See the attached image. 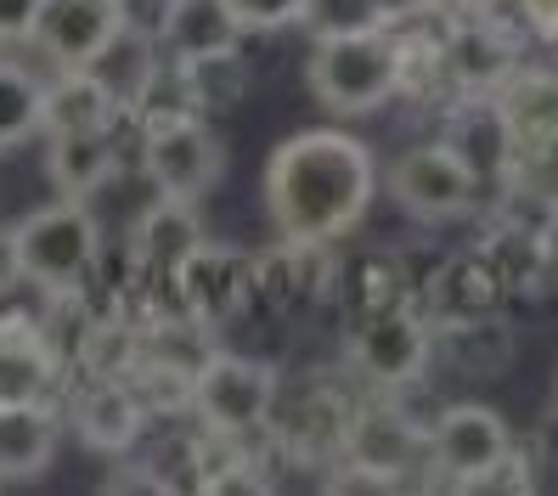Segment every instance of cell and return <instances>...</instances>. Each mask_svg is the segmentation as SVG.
Here are the masks:
<instances>
[{"mask_svg":"<svg viewBox=\"0 0 558 496\" xmlns=\"http://www.w3.org/2000/svg\"><path fill=\"white\" fill-rule=\"evenodd\" d=\"M378 192L373 153L344 130H300L266 164V209L282 238L333 243L367 215Z\"/></svg>","mask_w":558,"mask_h":496,"instance_id":"cell-1","label":"cell"},{"mask_svg":"<svg viewBox=\"0 0 558 496\" xmlns=\"http://www.w3.org/2000/svg\"><path fill=\"white\" fill-rule=\"evenodd\" d=\"M305 85L322 108L333 113H373L378 102L401 90V40L384 28H350V35H322Z\"/></svg>","mask_w":558,"mask_h":496,"instance_id":"cell-2","label":"cell"},{"mask_svg":"<svg viewBox=\"0 0 558 496\" xmlns=\"http://www.w3.org/2000/svg\"><path fill=\"white\" fill-rule=\"evenodd\" d=\"M17 231V259H23V282H40V288H74L90 259H96V231L85 197H57V204L35 209Z\"/></svg>","mask_w":558,"mask_h":496,"instance_id":"cell-3","label":"cell"},{"mask_svg":"<svg viewBox=\"0 0 558 496\" xmlns=\"http://www.w3.org/2000/svg\"><path fill=\"white\" fill-rule=\"evenodd\" d=\"M271 407H277V373L254 355L215 350L204 361V373L192 378V412H198L204 428H215V435L248 440L254 428H266Z\"/></svg>","mask_w":558,"mask_h":496,"instance_id":"cell-4","label":"cell"},{"mask_svg":"<svg viewBox=\"0 0 558 496\" xmlns=\"http://www.w3.org/2000/svg\"><path fill=\"white\" fill-rule=\"evenodd\" d=\"M389 197L417 215V220H451V215H463L474 204V192H480V176H474V164L446 147V142H423V147H407L396 164H389V176H384Z\"/></svg>","mask_w":558,"mask_h":496,"instance_id":"cell-5","label":"cell"},{"mask_svg":"<svg viewBox=\"0 0 558 496\" xmlns=\"http://www.w3.org/2000/svg\"><path fill=\"white\" fill-rule=\"evenodd\" d=\"M142 164H147V181L158 186V197L198 204L220 181L226 153L204 130V119H163V124H142Z\"/></svg>","mask_w":558,"mask_h":496,"instance_id":"cell-6","label":"cell"},{"mask_svg":"<svg viewBox=\"0 0 558 496\" xmlns=\"http://www.w3.org/2000/svg\"><path fill=\"white\" fill-rule=\"evenodd\" d=\"M124 35V0H40L35 40L62 69H90Z\"/></svg>","mask_w":558,"mask_h":496,"instance_id":"cell-7","label":"cell"},{"mask_svg":"<svg viewBox=\"0 0 558 496\" xmlns=\"http://www.w3.org/2000/svg\"><path fill=\"white\" fill-rule=\"evenodd\" d=\"M513 451V435H508V423L502 412H490V407H446L435 423H429V469L463 491L474 474H485L497 457Z\"/></svg>","mask_w":558,"mask_h":496,"instance_id":"cell-8","label":"cell"},{"mask_svg":"<svg viewBox=\"0 0 558 496\" xmlns=\"http://www.w3.org/2000/svg\"><path fill=\"white\" fill-rule=\"evenodd\" d=\"M350 355L378 389H401L429 361V327H423V316L412 305H378L361 316Z\"/></svg>","mask_w":558,"mask_h":496,"instance_id":"cell-9","label":"cell"},{"mask_svg":"<svg viewBox=\"0 0 558 496\" xmlns=\"http://www.w3.org/2000/svg\"><path fill=\"white\" fill-rule=\"evenodd\" d=\"M170 288H181V311L198 316V322H232L248 300H254V259L232 254V249H215V243H198L170 277Z\"/></svg>","mask_w":558,"mask_h":496,"instance_id":"cell-10","label":"cell"},{"mask_svg":"<svg viewBox=\"0 0 558 496\" xmlns=\"http://www.w3.org/2000/svg\"><path fill=\"white\" fill-rule=\"evenodd\" d=\"M502 147L558 142V69H513L490 102Z\"/></svg>","mask_w":558,"mask_h":496,"instance_id":"cell-11","label":"cell"},{"mask_svg":"<svg viewBox=\"0 0 558 496\" xmlns=\"http://www.w3.org/2000/svg\"><path fill=\"white\" fill-rule=\"evenodd\" d=\"M74 428H80V440L90 451H102V457H119L142 440V423H147V407H142V395L130 389V378H90L80 395H74V407H69Z\"/></svg>","mask_w":558,"mask_h":496,"instance_id":"cell-12","label":"cell"},{"mask_svg":"<svg viewBox=\"0 0 558 496\" xmlns=\"http://www.w3.org/2000/svg\"><path fill=\"white\" fill-rule=\"evenodd\" d=\"M344 457L367 462V469H378L401 485L407 469L429 462V435H423L417 423H407L396 407H367L344 423Z\"/></svg>","mask_w":558,"mask_h":496,"instance_id":"cell-13","label":"cell"},{"mask_svg":"<svg viewBox=\"0 0 558 496\" xmlns=\"http://www.w3.org/2000/svg\"><path fill=\"white\" fill-rule=\"evenodd\" d=\"M254 277H259L271 305H311L339 282V259H333V243L282 238V249L254 259Z\"/></svg>","mask_w":558,"mask_h":496,"instance_id":"cell-14","label":"cell"},{"mask_svg":"<svg viewBox=\"0 0 558 496\" xmlns=\"http://www.w3.org/2000/svg\"><path fill=\"white\" fill-rule=\"evenodd\" d=\"M519 69V40L508 28L469 17L446 35V80L463 90H497L508 74Z\"/></svg>","mask_w":558,"mask_h":496,"instance_id":"cell-15","label":"cell"},{"mask_svg":"<svg viewBox=\"0 0 558 496\" xmlns=\"http://www.w3.org/2000/svg\"><path fill=\"white\" fill-rule=\"evenodd\" d=\"M57 355L40 339L35 316H7L0 322V407H23V401H46V389L57 378Z\"/></svg>","mask_w":558,"mask_h":496,"instance_id":"cell-16","label":"cell"},{"mask_svg":"<svg viewBox=\"0 0 558 496\" xmlns=\"http://www.w3.org/2000/svg\"><path fill=\"white\" fill-rule=\"evenodd\" d=\"M119 90L90 74V69H62L46 85V130L51 136H90V130H113L119 119Z\"/></svg>","mask_w":558,"mask_h":496,"instance_id":"cell-17","label":"cell"},{"mask_svg":"<svg viewBox=\"0 0 558 496\" xmlns=\"http://www.w3.org/2000/svg\"><path fill=\"white\" fill-rule=\"evenodd\" d=\"M204 243L198 231V215H192V204H181V197H158V204L142 215L136 226V243H130V259H136L142 277H163L170 282L175 266Z\"/></svg>","mask_w":558,"mask_h":496,"instance_id":"cell-18","label":"cell"},{"mask_svg":"<svg viewBox=\"0 0 558 496\" xmlns=\"http://www.w3.org/2000/svg\"><path fill=\"white\" fill-rule=\"evenodd\" d=\"M238 40H243V23L226 0H170V7H163V46L181 62L238 51Z\"/></svg>","mask_w":558,"mask_h":496,"instance_id":"cell-19","label":"cell"},{"mask_svg":"<svg viewBox=\"0 0 558 496\" xmlns=\"http://www.w3.org/2000/svg\"><path fill=\"white\" fill-rule=\"evenodd\" d=\"M57 451V423L40 401L0 407V480H35Z\"/></svg>","mask_w":558,"mask_h":496,"instance_id":"cell-20","label":"cell"},{"mask_svg":"<svg viewBox=\"0 0 558 496\" xmlns=\"http://www.w3.org/2000/svg\"><path fill=\"white\" fill-rule=\"evenodd\" d=\"M119 170L108 130H90V136H51V158H46V176L62 197H90L96 186H108Z\"/></svg>","mask_w":558,"mask_h":496,"instance_id":"cell-21","label":"cell"},{"mask_svg":"<svg viewBox=\"0 0 558 496\" xmlns=\"http://www.w3.org/2000/svg\"><path fill=\"white\" fill-rule=\"evenodd\" d=\"M209 355H215L209 322H198V316L136 327V361H147V367H170V373H181V378H198Z\"/></svg>","mask_w":558,"mask_h":496,"instance_id":"cell-22","label":"cell"},{"mask_svg":"<svg viewBox=\"0 0 558 496\" xmlns=\"http://www.w3.org/2000/svg\"><path fill=\"white\" fill-rule=\"evenodd\" d=\"M35 322H40L46 350L57 355V367H80L90 334L102 327V311H90L85 293H80V282H74V288H46V311H40Z\"/></svg>","mask_w":558,"mask_h":496,"instance_id":"cell-23","label":"cell"},{"mask_svg":"<svg viewBox=\"0 0 558 496\" xmlns=\"http://www.w3.org/2000/svg\"><path fill=\"white\" fill-rule=\"evenodd\" d=\"M136 108L142 124H163V119H204L198 108V90H192V74L186 62H147V69L136 74V90H130V102Z\"/></svg>","mask_w":558,"mask_h":496,"instance_id":"cell-24","label":"cell"},{"mask_svg":"<svg viewBox=\"0 0 558 496\" xmlns=\"http://www.w3.org/2000/svg\"><path fill=\"white\" fill-rule=\"evenodd\" d=\"M35 130H46V85H35V74L0 62V153H12Z\"/></svg>","mask_w":558,"mask_h":496,"instance_id":"cell-25","label":"cell"},{"mask_svg":"<svg viewBox=\"0 0 558 496\" xmlns=\"http://www.w3.org/2000/svg\"><path fill=\"white\" fill-rule=\"evenodd\" d=\"M502 186L524 204L558 209V142L536 147H502Z\"/></svg>","mask_w":558,"mask_h":496,"instance_id":"cell-26","label":"cell"},{"mask_svg":"<svg viewBox=\"0 0 558 496\" xmlns=\"http://www.w3.org/2000/svg\"><path fill=\"white\" fill-rule=\"evenodd\" d=\"M192 90H198V108L204 113H226L248 90V69L238 62V51H215V57H192L186 62Z\"/></svg>","mask_w":558,"mask_h":496,"instance_id":"cell-27","label":"cell"},{"mask_svg":"<svg viewBox=\"0 0 558 496\" xmlns=\"http://www.w3.org/2000/svg\"><path fill=\"white\" fill-rule=\"evenodd\" d=\"M305 23L322 35H350V28H384L389 7L384 0H305Z\"/></svg>","mask_w":558,"mask_h":496,"instance_id":"cell-28","label":"cell"},{"mask_svg":"<svg viewBox=\"0 0 558 496\" xmlns=\"http://www.w3.org/2000/svg\"><path fill=\"white\" fill-rule=\"evenodd\" d=\"M243 28H288L305 23V0H226Z\"/></svg>","mask_w":558,"mask_h":496,"instance_id":"cell-29","label":"cell"},{"mask_svg":"<svg viewBox=\"0 0 558 496\" xmlns=\"http://www.w3.org/2000/svg\"><path fill=\"white\" fill-rule=\"evenodd\" d=\"M463 491H531V457H524L519 446L508 451V457H497V462H490V469L485 474H474Z\"/></svg>","mask_w":558,"mask_h":496,"instance_id":"cell-30","label":"cell"},{"mask_svg":"<svg viewBox=\"0 0 558 496\" xmlns=\"http://www.w3.org/2000/svg\"><path fill=\"white\" fill-rule=\"evenodd\" d=\"M40 17V0H0V40H28Z\"/></svg>","mask_w":558,"mask_h":496,"instance_id":"cell-31","label":"cell"},{"mask_svg":"<svg viewBox=\"0 0 558 496\" xmlns=\"http://www.w3.org/2000/svg\"><path fill=\"white\" fill-rule=\"evenodd\" d=\"M389 485H396V480L378 474V469H367V462H344V474L327 480V491H333V496H350V491H389Z\"/></svg>","mask_w":558,"mask_h":496,"instance_id":"cell-32","label":"cell"},{"mask_svg":"<svg viewBox=\"0 0 558 496\" xmlns=\"http://www.w3.org/2000/svg\"><path fill=\"white\" fill-rule=\"evenodd\" d=\"M519 17L531 23L542 40H553V46H558V0H519Z\"/></svg>","mask_w":558,"mask_h":496,"instance_id":"cell-33","label":"cell"},{"mask_svg":"<svg viewBox=\"0 0 558 496\" xmlns=\"http://www.w3.org/2000/svg\"><path fill=\"white\" fill-rule=\"evenodd\" d=\"M17 277H23V259H17V231L0 226V293L17 288Z\"/></svg>","mask_w":558,"mask_h":496,"instance_id":"cell-34","label":"cell"}]
</instances>
